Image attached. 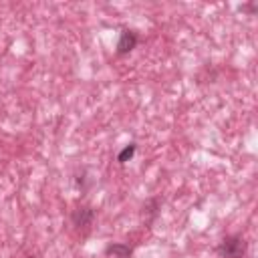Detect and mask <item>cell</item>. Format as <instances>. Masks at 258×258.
Masks as SVG:
<instances>
[{"instance_id": "cell-1", "label": "cell", "mask_w": 258, "mask_h": 258, "mask_svg": "<svg viewBox=\"0 0 258 258\" xmlns=\"http://www.w3.org/2000/svg\"><path fill=\"white\" fill-rule=\"evenodd\" d=\"M218 256L220 258H244L246 256V240L238 234H232V236H226L218 248H216Z\"/></svg>"}, {"instance_id": "cell-2", "label": "cell", "mask_w": 258, "mask_h": 258, "mask_svg": "<svg viewBox=\"0 0 258 258\" xmlns=\"http://www.w3.org/2000/svg\"><path fill=\"white\" fill-rule=\"evenodd\" d=\"M137 40H139V36L133 32V30H129V28H123L121 30V34H119V40H117V48H115V52L117 54H129L135 46H137Z\"/></svg>"}, {"instance_id": "cell-3", "label": "cell", "mask_w": 258, "mask_h": 258, "mask_svg": "<svg viewBox=\"0 0 258 258\" xmlns=\"http://www.w3.org/2000/svg\"><path fill=\"white\" fill-rule=\"evenodd\" d=\"M71 220H73V226H77L79 230H81V228L87 230V228L93 224V220H95V210L89 208V206H81V208H77V210L71 214Z\"/></svg>"}, {"instance_id": "cell-4", "label": "cell", "mask_w": 258, "mask_h": 258, "mask_svg": "<svg viewBox=\"0 0 258 258\" xmlns=\"http://www.w3.org/2000/svg\"><path fill=\"white\" fill-rule=\"evenodd\" d=\"M105 254L107 256H113V258H129L133 254V248L129 244H121V242H115V244H109L105 248Z\"/></svg>"}, {"instance_id": "cell-5", "label": "cell", "mask_w": 258, "mask_h": 258, "mask_svg": "<svg viewBox=\"0 0 258 258\" xmlns=\"http://www.w3.org/2000/svg\"><path fill=\"white\" fill-rule=\"evenodd\" d=\"M135 151H137V145L135 143H129V145H125L121 151H119V155H117V161L119 163H127L133 155H135Z\"/></svg>"}]
</instances>
